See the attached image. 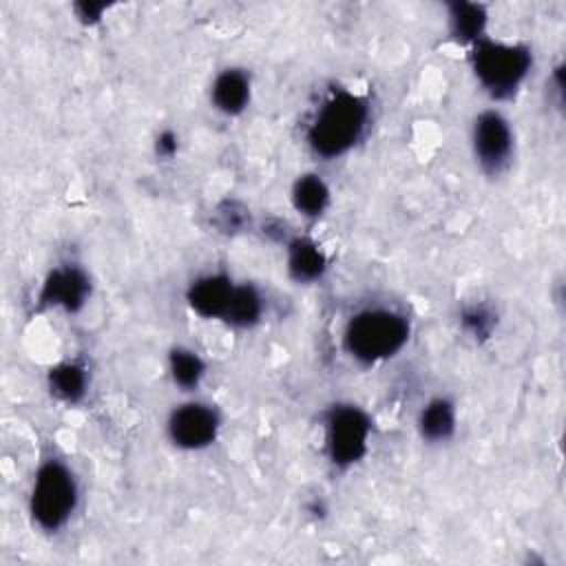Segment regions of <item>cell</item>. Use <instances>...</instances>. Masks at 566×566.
Segmentation results:
<instances>
[{"instance_id":"ffe728a7","label":"cell","mask_w":566,"mask_h":566,"mask_svg":"<svg viewBox=\"0 0 566 566\" xmlns=\"http://www.w3.org/2000/svg\"><path fill=\"white\" fill-rule=\"evenodd\" d=\"M177 150H179V137H177V133L170 130V128H164V130L155 137V153H157V157H161V159H172V157L177 155Z\"/></svg>"},{"instance_id":"ac0fdd59","label":"cell","mask_w":566,"mask_h":566,"mask_svg":"<svg viewBox=\"0 0 566 566\" xmlns=\"http://www.w3.org/2000/svg\"><path fill=\"white\" fill-rule=\"evenodd\" d=\"M495 323H497L495 312L484 303L464 305L460 312V327L464 329V334H469L475 340L489 338L495 329Z\"/></svg>"},{"instance_id":"5b68a950","label":"cell","mask_w":566,"mask_h":566,"mask_svg":"<svg viewBox=\"0 0 566 566\" xmlns=\"http://www.w3.org/2000/svg\"><path fill=\"white\" fill-rule=\"evenodd\" d=\"M371 416L354 402H334L323 413V451L327 462L347 471L360 464L371 444Z\"/></svg>"},{"instance_id":"9c48e42d","label":"cell","mask_w":566,"mask_h":566,"mask_svg":"<svg viewBox=\"0 0 566 566\" xmlns=\"http://www.w3.org/2000/svg\"><path fill=\"white\" fill-rule=\"evenodd\" d=\"M234 287L237 281L228 272H206L190 281L186 303L199 318L223 323Z\"/></svg>"},{"instance_id":"277c9868","label":"cell","mask_w":566,"mask_h":566,"mask_svg":"<svg viewBox=\"0 0 566 566\" xmlns=\"http://www.w3.org/2000/svg\"><path fill=\"white\" fill-rule=\"evenodd\" d=\"M469 64L480 88L495 102L517 95L533 69V51L524 42L482 38L469 46Z\"/></svg>"},{"instance_id":"3957f363","label":"cell","mask_w":566,"mask_h":566,"mask_svg":"<svg viewBox=\"0 0 566 566\" xmlns=\"http://www.w3.org/2000/svg\"><path fill=\"white\" fill-rule=\"evenodd\" d=\"M82 489L73 467L60 455H46L33 471L27 509L31 524L46 535L64 531L80 509Z\"/></svg>"},{"instance_id":"30bf717a","label":"cell","mask_w":566,"mask_h":566,"mask_svg":"<svg viewBox=\"0 0 566 566\" xmlns=\"http://www.w3.org/2000/svg\"><path fill=\"white\" fill-rule=\"evenodd\" d=\"M252 102V75L243 66L221 69L210 84V104L226 117H239Z\"/></svg>"},{"instance_id":"2e32d148","label":"cell","mask_w":566,"mask_h":566,"mask_svg":"<svg viewBox=\"0 0 566 566\" xmlns=\"http://www.w3.org/2000/svg\"><path fill=\"white\" fill-rule=\"evenodd\" d=\"M265 310H268V303L263 292L254 283L237 281L223 323L234 329H252L263 321Z\"/></svg>"},{"instance_id":"6da1fadb","label":"cell","mask_w":566,"mask_h":566,"mask_svg":"<svg viewBox=\"0 0 566 566\" xmlns=\"http://www.w3.org/2000/svg\"><path fill=\"white\" fill-rule=\"evenodd\" d=\"M369 124V97L347 86H334L318 99L303 135L307 148L329 161L352 153L365 139Z\"/></svg>"},{"instance_id":"9a60e30c","label":"cell","mask_w":566,"mask_h":566,"mask_svg":"<svg viewBox=\"0 0 566 566\" xmlns=\"http://www.w3.org/2000/svg\"><path fill=\"white\" fill-rule=\"evenodd\" d=\"M489 13L480 2H449L447 4V27L453 42L462 46H473L478 40L486 38Z\"/></svg>"},{"instance_id":"d6986e66","label":"cell","mask_w":566,"mask_h":566,"mask_svg":"<svg viewBox=\"0 0 566 566\" xmlns=\"http://www.w3.org/2000/svg\"><path fill=\"white\" fill-rule=\"evenodd\" d=\"M219 226L226 230V232H239L245 223H248V210L241 208L239 203H223L219 210Z\"/></svg>"},{"instance_id":"4fadbf2b","label":"cell","mask_w":566,"mask_h":566,"mask_svg":"<svg viewBox=\"0 0 566 566\" xmlns=\"http://www.w3.org/2000/svg\"><path fill=\"white\" fill-rule=\"evenodd\" d=\"M49 394L64 405H80L91 389V371L75 358L60 360L46 371Z\"/></svg>"},{"instance_id":"e0dca14e","label":"cell","mask_w":566,"mask_h":566,"mask_svg":"<svg viewBox=\"0 0 566 566\" xmlns=\"http://www.w3.org/2000/svg\"><path fill=\"white\" fill-rule=\"evenodd\" d=\"M166 365H168V376L172 385L179 387L181 391L199 389L208 374V365L201 358V354L188 345H175L168 352Z\"/></svg>"},{"instance_id":"7a4b0ae2","label":"cell","mask_w":566,"mask_h":566,"mask_svg":"<svg viewBox=\"0 0 566 566\" xmlns=\"http://www.w3.org/2000/svg\"><path fill=\"white\" fill-rule=\"evenodd\" d=\"M411 338L409 316L389 303H367L354 310L340 332L345 356L360 367H376L398 356Z\"/></svg>"},{"instance_id":"ba28073f","label":"cell","mask_w":566,"mask_h":566,"mask_svg":"<svg viewBox=\"0 0 566 566\" xmlns=\"http://www.w3.org/2000/svg\"><path fill=\"white\" fill-rule=\"evenodd\" d=\"M93 294V283L88 272L80 263H57L53 265L40 283L38 305L44 310H62L66 314H77L84 310Z\"/></svg>"},{"instance_id":"52a82bcc","label":"cell","mask_w":566,"mask_h":566,"mask_svg":"<svg viewBox=\"0 0 566 566\" xmlns=\"http://www.w3.org/2000/svg\"><path fill=\"white\" fill-rule=\"evenodd\" d=\"M219 433L221 413L206 400H184L166 418V436L181 451H203L217 442Z\"/></svg>"},{"instance_id":"5bb4252c","label":"cell","mask_w":566,"mask_h":566,"mask_svg":"<svg viewBox=\"0 0 566 566\" xmlns=\"http://www.w3.org/2000/svg\"><path fill=\"white\" fill-rule=\"evenodd\" d=\"M290 203L303 219L316 221L332 206V188L318 172H303L292 181Z\"/></svg>"},{"instance_id":"8992f818","label":"cell","mask_w":566,"mask_h":566,"mask_svg":"<svg viewBox=\"0 0 566 566\" xmlns=\"http://www.w3.org/2000/svg\"><path fill=\"white\" fill-rule=\"evenodd\" d=\"M469 144L478 168L486 177H500L511 168L515 157V130L502 111H480L471 122Z\"/></svg>"},{"instance_id":"7c38bea8","label":"cell","mask_w":566,"mask_h":566,"mask_svg":"<svg viewBox=\"0 0 566 566\" xmlns=\"http://www.w3.org/2000/svg\"><path fill=\"white\" fill-rule=\"evenodd\" d=\"M416 429L422 442L427 444H444L458 431V409L449 396L429 398L416 418Z\"/></svg>"},{"instance_id":"8fae6325","label":"cell","mask_w":566,"mask_h":566,"mask_svg":"<svg viewBox=\"0 0 566 566\" xmlns=\"http://www.w3.org/2000/svg\"><path fill=\"white\" fill-rule=\"evenodd\" d=\"M329 268L323 248L307 234H294L285 241V270L298 285L318 283Z\"/></svg>"},{"instance_id":"44dd1931","label":"cell","mask_w":566,"mask_h":566,"mask_svg":"<svg viewBox=\"0 0 566 566\" xmlns=\"http://www.w3.org/2000/svg\"><path fill=\"white\" fill-rule=\"evenodd\" d=\"M104 4H86V2H82V4H77L75 7V11H77V18L84 22V24H95V22H99V15L104 13Z\"/></svg>"}]
</instances>
